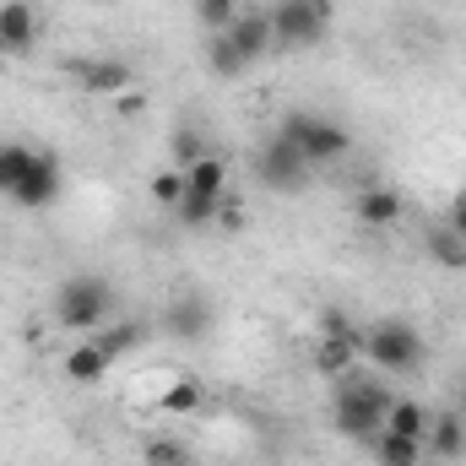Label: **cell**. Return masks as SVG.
<instances>
[{
    "label": "cell",
    "instance_id": "obj_1",
    "mask_svg": "<svg viewBox=\"0 0 466 466\" xmlns=\"http://www.w3.org/2000/svg\"><path fill=\"white\" fill-rule=\"evenodd\" d=\"M55 326L60 331H104L109 320H115V288L104 282V277H93V271H76V277H66L60 288H55Z\"/></svg>",
    "mask_w": 466,
    "mask_h": 466
},
{
    "label": "cell",
    "instance_id": "obj_2",
    "mask_svg": "<svg viewBox=\"0 0 466 466\" xmlns=\"http://www.w3.org/2000/svg\"><path fill=\"white\" fill-rule=\"evenodd\" d=\"M390 390L380 385V380H363V374H348V380H337V401H331V423H337V434H348L358 445H369L380 429H385V412H390Z\"/></svg>",
    "mask_w": 466,
    "mask_h": 466
},
{
    "label": "cell",
    "instance_id": "obj_3",
    "mask_svg": "<svg viewBox=\"0 0 466 466\" xmlns=\"http://www.w3.org/2000/svg\"><path fill=\"white\" fill-rule=\"evenodd\" d=\"M358 342H363V358H369L374 369H385V374H418L423 358H429L423 331H418L412 320H401V315L374 320L369 331H358Z\"/></svg>",
    "mask_w": 466,
    "mask_h": 466
},
{
    "label": "cell",
    "instance_id": "obj_4",
    "mask_svg": "<svg viewBox=\"0 0 466 466\" xmlns=\"http://www.w3.org/2000/svg\"><path fill=\"white\" fill-rule=\"evenodd\" d=\"M277 130L309 157V168H331V163H342L352 152V130L337 125V119H326V115H288Z\"/></svg>",
    "mask_w": 466,
    "mask_h": 466
},
{
    "label": "cell",
    "instance_id": "obj_5",
    "mask_svg": "<svg viewBox=\"0 0 466 466\" xmlns=\"http://www.w3.org/2000/svg\"><path fill=\"white\" fill-rule=\"evenodd\" d=\"M266 16H271L277 49H309V44H320V38L331 33L337 5H331V0H277Z\"/></svg>",
    "mask_w": 466,
    "mask_h": 466
},
{
    "label": "cell",
    "instance_id": "obj_6",
    "mask_svg": "<svg viewBox=\"0 0 466 466\" xmlns=\"http://www.w3.org/2000/svg\"><path fill=\"white\" fill-rule=\"evenodd\" d=\"M255 179H260L266 190H277V196H304V185L315 179V168H309V157L277 130V136H266V141L255 147Z\"/></svg>",
    "mask_w": 466,
    "mask_h": 466
},
{
    "label": "cell",
    "instance_id": "obj_7",
    "mask_svg": "<svg viewBox=\"0 0 466 466\" xmlns=\"http://www.w3.org/2000/svg\"><path fill=\"white\" fill-rule=\"evenodd\" d=\"M71 76L87 98H119L130 87V66L115 55H87V60H71Z\"/></svg>",
    "mask_w": 466,
    "mask_h": 466
},
{
    "label": "cell",
    "instance_id": "obj_8",
    "mask_svg": "<svg viewBox=\"0 0 466 466\" xmlns=\"http://www.w3.org/2000/svg\"><path fill=\"white\" fill-rule=\"evenodd\" d=\"M38 44V5L33 0H0V55L22 60Z\"/></svg>",
    "mask_w": 466,
    "mask_h": 466
},
{
    "label": "cell",
    "instance_id": "obj_9",
    "mask_svg": "<svg viewBox=\"0 0 466 466\" xmlns=\"http://www.w3.org/2000/svg\"><path fill=\"white\" fill-rule=\"evenodd\" d=\"M401 212H407V201H401V190H390V185H363V190L352 196V218H358L363 228H396Z\"/></svg>",
    "mask_w": 466,
    "mask_h": 466
},
{
    "label": "cell",
    "instance_id": "obj_10",
    "mask_svg": "<svg viewBox=\"0 0 466 466\" xmlns=\"http://www.w3.org/2000/svg\"><path fill=\"white\" fill-rule=\"evenodd\" d=\"M60 190H66L60 157H55V152H38V163H33V174H27V185H22L16 207H27V212H44V207H55V201H60Z\"/></svg>",
    "mask_w": 466,
    "mask_h": 466
},
{
    "label": "cell",
    "instance_id": "obj_11",
    "mask_svg": "<svg viewBox=\"0 0 466 466\" xmlns=\"http://www.w3.org/2000/svg\"><path fill=\"white\" fill-rule=\"evenodd\" d=\"M423 451H429V456H440V461H461V456H466V418L456 412V407H445V412H434V418H429Z\"/></svg>",
    "mask_w": 466,
    "mask_h": 466
},
{
    "label": "cell",
    "instance_id": "obj_12",
    "mask_svg": "<svg viewBox=\"0 0 466 466\" xmlns=\"http://www.w3.org/2000/svg\"><path fill=\"white\" fill-rule=\"evenodd\" d=\"M228 38H233V49H238L249 66L266 60V55L277 49V38H271V16H266V11H238L233 27H228Z\"/></svg>",
    "mask_w": 466,
    "mask_h": 466
},
{
    "label": "cell",
    "instance_id": "obj_13",
    "mask_svg": "<svg viewBox=\"0 0 466 466\" xmlns=\"http://www.w3.org/2000/svg\"><path fill=\"white\" fill-rule=\"evenodd\" d=\"M185 196L190 201H223L228 196V157H218V152L196 157L185 168Z\"/></svg>",
    "mask_w": 466,
    "mask_h": 466
},
{
    "label": "cell",
    "instance_id": "obj_14",
    "mask_svg": "<svg viewBox=\"0 0 466 466\" xmlns=\"http://www.w3.org/2000/svg\"><path fill=\"white\" fill-rule=\"evenodd\" d=\"M163 326H168V337H179V342H201V337L212 331V309H207V299H196V293H179V299L168 304Z\"/></svg>",
    "mask_w": 466,
    "mask_h": 466
},
{
    "label": "cell",
    "instance_id": "obj_15",
    "mask_svg": "<svg viewBox=\"0 0 466 466\" xmlns=\"http://www.w3.org/2000/svg\"><path fill=\"white\" fill-rule=\"evenodd\" d=\"M358 358H363V342H358V331H342V337H320V342H315V369H320L326 380H348Z\"/></svg>",
    "mask_w": 466,
    "mask_h": 466
},
{
    "label": "cell",
    "instance_id": "obj_16",
    "mask_svg": "<svg viewBox=\"0 0 466 466\" xmlns=\"http://www.w3.org/2000/svg\"><path fill=\"white\" fill-rule=\"evenodd\" d=\"M38 152H44V147H27V141H0V196H5V201H16V196H22V185H27V174H33Z\"/></svg>",
    "mask_w": 466,
    "mask_h": 466
},
{
    "label": "cell",
    "instance_id": "obj_17",
    "mask_svg": "<svg viewBox=\"0 0 466 466\" xmlns=\"http://www.w3.org/2000/svg\"><path fill=\"white\" fill-rule=\"evenodd\" d=\"M60 369H66V380H71V385H98V380L115 369V358L87 337V342H76V348L66 352V363H60Z\"/></svg>",
    "mask_w": 466,
    "mask_h": 466
},
{
    "label": "cell",
    "instance_id": "obj_18",
    "mask_svg": "<svg viewBox=\"0 0 466 466\" xmlns=\"http://www.w3.org/2000/svg\"><path fill=\"white\" fill-rule=\"evenodd\" d=\"M363 451H369L380 466H423V456H429L423 440H412V434H390V429H380Z\"/></svg>",
    "mask_w": 466,
    "mask_h": 466
},
{
    "label": "cell",
    "instance_id": "obj_19",
    "mask_svg": "<svg viewBox=\"0 0 466 466\" xmlns=\"http://www.w3.org/2000/svg\"><path fill=\"white\" fill-rule=\"evenodd\" d=\"M201 407H207V390L196 380H168L157 396V412H168V418H196Z\"/></svg>",
    "mask_w": 466,
    "mask_h": 466
},
{
    "label": "cell",
    "instance_id": "obj_20",
    "mask_svg": "<svg viewBox=\"0 0 466 466\" xmlns=\"http://www.w3.org/2000/svg\"><path fill=\"white\" fill-rule=\"evenodd\" d=\"M93 342H98V348L119 363V358H130V352L147 342V326H141V320H109L104 331H93Z\"/></svg>",
    "mask_w": 466,
    "mask_h": 466
},
{
    "label": "cell",
    "instance_id": "obj_21",
    "mask_svg": "<svg viewBox=\"0 0 466 466\" xmlns=\"http://www.w3.org/2000/svg\"><path fill=\"white\" fill-rule=\"evenodd\" d=\"M207 71H212L218 82H233V76H244V71H249V60L233 49L228 33H207Z\"/></svg>",
    "mask_w": 466,
    "mask_h": 466
},
{
    "label": "cell",
    "instance_id": "obj_22",
    "mask_svg": "<svg viewBox=\"0 0 466 466\" xmlns=\"http://www.w3.org/2000/svg\"><path fill=\"white\" fill-rule=\"evenodd\" d=\"M385 429H390V434H412V440H423V434H429V407L412 401V396H396L390 412H385Z\"/></svg>",
    "mask_w": 466,
    "mask_h": 466
},
{
    "label": "cell",
    "instance_id": "obj_23",
    "mask_svg": "<svg viewBox=\"0 0 466 466\" xmlns=\"http://www.w3.org/2000/svg\"><path fill=\"white\" fill-rule=\"evenodd\" d=\"M147 196H152V207L174 212V207L185 201V168H157V174L147 179Z\"/></svg>",
    "mask_w": 466,
    "mask_h": 466
},
{
    "label": "cell",
    "instance_id": "obj_24",
    "mask_svg": "<svg viewBox=\"0 0 466 466\" xmlns=\"http://www.w3.org/2000/svg\"><path fill=\"white\" fill-rule=\"evenodd\" d=\"M423 244H429V255L440 260V266H451V271H461L466 266V238L451 228H429L423 233Z\"/></svg>",
    "mask_w": 466,
    "mask_h": 466
},
{
    "label": "cell",
    "instance_id": "obj_25",
    "mask_svg": "<svg viewBox=\"0 0 466 466\" xmlns=\"http://www.w3.org/2000/svg\"><path fill=\"white\" fill-rule=\"evenodd\" d=\"M141 461L147 466H179V461H190V445H185L179 434H152V440L141 445Z\"/></svg>",
    "mask_w": 466,
    "mask_h": 466
},
{
    "label": "cell",
    "instance_id": "obj_26",
    "mask_svg": "<svg viewBox=\"0 0 466 466\" xmlns=\"http://www.w3.org/2000/svg\"><path fill=\"white\" fill-rule=\"evenodd\" d=\"M238 11H244V0H196V22L207 33H228Z\"/></svg>",
    "mask_w": 466,
    "mask_h": 466
},
{
    "label": "cell",
    "instance_id": "obj_27",
    "mask_svg": "<svg viewBox=\"0 0 466 466\" xmlns=\"http://www.w3.org/2000/svg\"><path fill=\"white\" fill-rule=\"evenodd\" d=\"M168 152H174V168H190L196 157H207V136H201V130H179Z\"/></svg>",
    "mask_w": 466,
    "mask_h": 466
},
{
    "label": "cell",
    "instance_id": "obj_28",
    "mask_svg": "<svg viewBox=\"0 0 466 466\" xmlns=\"http://www.w3.org/2000/svg\"><path fill=\"white\" fill-rule=\"evenodd\" d=\"M109 104H115V115H119V119L147 115V93H141V87H125V93H119V98H109Z\"/></svg>",
    "mask_w": 466,
    "mask_h": 466
},
{
    "label": "cell",
    "instance_id": "obj_29",
    "mask_svg": "<svg viewBox=\"0 0 466 466\" xmlns=\"http://www.w3.org/2000/svg\"><path fill=\"white\" fill-rule=\"evenodd\" d=\"M342 331H358L342 309H320V337H342Z\"/></svg>",
    "mask_w": 466,
    "mask_h": 466
},
{
    "label": "cell",
    "instance_id": "obj_30",
    "mask_svg": "<svg viewBox=\"0 0 466 466\" xmlns=\"http://www.w3.org/2000/svg\"><path fill=\"white\" fill-rule=\"evenodd\" d=\"M218 223H223V228H244V207H238L233 196H223V201H218Z\"/></svg>",
    "mask_w": 466,
    "mask_h": 466
},
{
    "label": "cell",
    "instance_id": "obj_31",
    "mask_svg": "<svg viewBox=\"0 0 466 466\" xmlns=\"http://www.w3.org/2000/svg\"><path fill=\"white\" fill-rule=\"evenodd\" d=\"M445 228H451V233H461V238H466V190L456 196V207H451V223H445Z\"/></svg>",
    "mask_w": 466,
    "mask_h": 466
},
{
    "label": "cell",
    "instance_id": "obj_32",
    "mask_svg": "<svg viewBox=\"0 0 466 466\" xmlns=\"http://www.w3.org/2000/svg\"><path fill=\"white\" fill-rule=\"evenodd\" d=\"M456 412L466 418V380H461V390H456Z\"/></svg>",
    "mask_w": 466,
    "mask_h": 466
},
{
    "label": "cell",
    "instance_id": "obj_33",
    "mask_svg": "<svg viewBox=\"0 0 466 466\" xmlns=\"http://www.w3.org/2000/svg\"><path fill=\"white\" fill-rule=\"evenodd\" d=\"M179 466H196V461H179Z\"/></svg>",
    "mask_w": 466,
    "mask_h": 466
},
{
    "label": "cell",
    "instance_id": "obj_34",
    "mask_svg": "<svg viewBox=\"0 0 466 466\" xmlns=\"http://www.w3.org/2000/svg\"><path fill=\"white\" fill-rule=\"evenodd\" d=\"M93 5H104V0H93Z\"/></svg>",
    "mask_w": 466,
    "mask_h": 466
}]
</instances>
